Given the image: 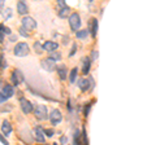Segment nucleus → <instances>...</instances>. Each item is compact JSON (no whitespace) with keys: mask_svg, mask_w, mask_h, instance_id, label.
<instances>
[{"mask_svg":"<svg viewBox=\"0 0 156 145\" xmlns=\"http://www.w3.org/2000/svg\"><path fill=\"white\" fill-rule=\"evenodd\" d=\"M53 145H57V144H53Z\"/></svg>","mask_w":156,"mask_h":145,"instance_id":"nucleus-31","label":"nucleus"},{"mask_svg":"<svg viewBox=\"0 0 156 145\" xmlns=\"http://www.w3.org/2000/svg\"><path fill=\"white\" fill-rule=\"evenodd\" d=\"M0 31H2L0 36H2V43H3L4 42V35H5V34H7V35H9V34H11V30H9L8 27H5L4 25H2V26H0Z\"/></svg>","mask_w":156,"mask_h":145,"instance_id":"nucleus-19","label":"nucleus"},{"mask_svg":"<svg viewBox=\"0 0 156 145\" xmlns=\"http://www.w3.org/2000/svg\"><path fill=\"white\" fill-rule=\"evenodd\" d=\"M2 132H3V135H9L12 132L11 123H9L8 120H4V122L2 123Z\"/></svg>","mask_w":156,"mask_h":145,"instance_id":"nucleus-14","label":"nucleus"},{"mask_svg":"<svg viewBox=\"0 0 156 145\" xmlns=\"http://www.w3.org/2000/svg\"><path fill=\"white\" fill-rule=\"evenodd\" d=\"M42 66H43V69H46L47 71H53L56 69V61L53 59H46L42 61Z\"/></svg>","mask_w":156,"mask_h":145,"instance_id":"nucleus-7","label":"nucleus"},{"mask_svg":"<svg viewBox=\"0 0 156 145\" xmlns=\"http://www.w3.org/2000/svg\"><path fill=\"white\" fill-rule=\"evenodd\" d=\"M34 114H35V117L39 119V120H44L47 119V117L50 118V115H48V110H47V106L44 105H38L35 110H34Z\"/></svg>","mask_w":156,"mask_h":145,"instance_id":"nucleus-2","label":"nucleus"},{"mask_svg":"<svg viewBox=\"0 0 156 145\" xmlns=\"http://www.w3.org/2000/svg\"><path fill=\"white\" fill-rule=\"evenodd\" d=\"M76 48H77V46L74 44V46H73V48H72V51H70V53H69V55H70V56H73V55H74V53H76Z\"/></svg>","mask_w":156,"mask_h":145,"instance_id":"nucleus-28","label":"nucleus"},{"mask_svg":"<svg viewBox=\"0 0 156 145\" xmlns=\"http://www.w3.org/2000/svg\"><path fill=\"white\" fill-rule=\"evenodd\" d=\"M77 72H78V69H77V67H74V69H72L70 74H69V82H70V83H74V82H76Z\"/></svg>","mask_w":156,"mask_h":145,"instance_id":"nucleus-20","label":"nucleus"},{"mask_svg":"<svg viewBox=\"0 0 156 145\" xmlns=\"http://www.w3.org/2000/svg\"><path fill=\"white\" fill-rule=\"evenodd\" d=\"M69 25L73 31H80L78 29L81 27V17L78 16V13H72L69 17Z\"/></svg>","mask_w":156,"mask_h":145,"instance_id":"nucleus-3","label":"nucleus"},{"mask_svg":"<svg viewBox=\"0 0 156 145\" xmlns=\"http://www.w3.org/2000/svg\"><path fill=\"white\" fill-rule=\"evenodd\" d=\"M50 120H51V123H52L53 126H56V124L60 123L61 120H62V115H61V113H60V110H57V109L52 110L51 114H50Z\"/></svg>","mask_w":156,"mask_h":145,"instance_id":"nucleus-6","label":"nucleus"},{"mask_svg":"<svg viewBox=\"0 0 156 145\" xmlns=\"http://www.w3.org/2000/svg\"><path fill=\"white\" fill-rule=\"evenodd\" d=\"M34 48H35V51H37L38 53H41V52H42V49H44V48H43V47L41 46V43H35V44H34Z\"/></svg>","mask_w":156,"mask_h":145,"instance_id":"nucleus-23","label":"nucleus"},{"mask_svg":"<svg viewBox=\"0 0 156 145\" xmlns=\"http://www.w3.org/2000/svg\"><path fill=\"white\" fill-rule=\"evenodd\" d=\"M29 52H30V48H29L27 43H18V44L14 47V55L18 57L27 56Z\"/></svg>","mask_w":156,"mask_h":145,"instance_id":"nucleus-1","label":"nucleus"},{"mask_svg":"<svg viewBox=\"0 0 156 145\" xmlns=\"http://www.w3.org/2000/svg\"><path fill=\"white\" fill-rule=\"evenodd\" d=\"M78 87L81 88V91H89L91 86H90L89 79H80L78 80Z\"/></svg>","mask_w":156,"mask_h":145,"instance_id":"nucleus-13","label":"nucleus"},{"mask_svg":"<svg viewBox=\"0 0 156 145\" xmlns=\"http://www.w3.org/2000/svg\"><path fill=\"white\" fill-rule=\"evenodd\" d=\"M12 82H13V84H21L22 82H23V74L20 70H14L12 72Z\"/></svg>","mask_w":156,"mask_h":145,"instance_id":"nucleus-9","label":"nucleus"},{"mask_svg":"<svg viewBox=\"0 0 156 145\" xmlns=\"http://www.w3.org/2000/svg\"><path fill=\"white\" fill-rule=\"evenodd\" d=\"M90 25H91V35L95 36L96 32H98V21H96V18H92Z\"/></svg>","mask_w":156,"mask_h":145,"instance_id":"nucleus-18","label":"nucleus"},{"mask_svg":"<svg viewBox=\"0 0 156 145\" xmlns=\"http://www.w3.org/2000/svg\"><path fill=\"white\" fill-rule=\"evenodd\" d=\"M34 132H35V140H37L38 143H44L46 141V137H44L46 133L43 132V130L41 127H37Z\"/></svg>","mask_w":156,"mask_h":145,"instance_id":"nucleus-11","label":"nucleus"},{"mask_svg":"<svg viewBox=\"0 0 156 145\" xmlns=\"http://www.w3.org/2000/svg\"><path fill=\"white\" fill-rule=\"evenodd\" d=\"M57 74L58 76H60V79L61 80H65L66 79V69H65V66H60V67H57Z\"/></svg>","mask_w":156,"mask_h":145,"instance_id":"nucleus-17","label":"nucleus"},{"mask_svg":"<svg viewBox=\"0 0 156 145\" xmlns=\"http://www.w3.org/2000/svg\"><path fill=\"white\" fill-rule=\"evenodd\" d=\"M69 12H70L69 7H62L60 9H57V16L60 18H66L68 14H69Z\"/></svg>","mask_w":156,"mask_h":145,"instance_id":"nucleus-16","label":"nucleus"},{"mask_svg":"<svg viewBox=\"0 0 156 145\" xmlns=\"http://www.w3.org/2000/svg\"><path fill=\"white\" fill-rule=\"evenodd\" d=\"M52 59L53 60H61V55H60V53H52Z\"/></svg>","mask_w":156,"mask_h":145,"instance_id":"nucleus-25","label":"nucleus"},{"mask_svg":"<svg viewBox=\"0 0 156 145\" xmlns=\"http://www.w3.org/2000/svg\"><path fill=\"white\" fill-rule=\"evenodd\" d=\"M96 53H98V52H95V51L92 52V59H95V57H96Z\"/></svg>","mask_w":156,"mask_h":145,"instance_id":"nucleus-30","label":"nucleus"},{"mask_svg":"<svg viewBox=\"0 0 156 145\" xmlns=\"http://www.w3.org/2000/svg\"><path fill=\"white\" fill-rule=\"evenodd\" d=\"M29 11V8L26 5V3H23V2H18L17 3V12L20 14H26Z\"/></svg>","mask_w":156,"mask_h":145,"instance_id":"nucleus-15","label":"nucleus"},{"mask_svg":"<svg viewBox=\"0 0 156 145\" xmlns=\"http://www.w3.org/2000/svg\"><path fill=\"white\" fill-rule=\"evenodd\" d=\"M57 47H58V44L57 43H55V42H46L44 44H43V48H44L46 51H48V52H55L56 49H57Z\"/></svg>","mask_w":156,"mask_h":145,"instance_id":"nucleus-12","label":"nucleus"},{"mask_svg":"<svg viewBox=\"0 0 156 145\" xmlns=\"http://www.w3.org/2000/svg\"><path fill=\"white\" fill-rule=\"evenodd\" d=\"M22 27H25L26 30H34L37 27V22L31 17H23L22 18Z\"/></svg>","mask_w":156,"mask_h":145,"instance_id":"nucleus-5","label":"nucleus"},{"mask_svg":"<svg viewBox=\"0 0 156 145\" xmlns=\"http://www.w3.org/2000/svg\"><path fill=\"white\" fill-rule=\"evenodd\" d=\"M87 35H89V32H87L86 30H80V31L76 32V36L78 38V39H85Z\"/></svg>","mask_w":156,"mask_h":145,"instance_id":"nucleus-21","label":"nucleus"},{"mask_svg":"<svg viewBox=\"0 0 156 145\" xmlns=\"http://www.w3.org/2000/svg\"><path fill=\"white\" fill-rule=\"evenodd\" d=\"M3 12H4V13H3V18H5V20H8V18L12 16V13H11L12 11H11L9 8H8V9H5V11H3Z\"/></svg>","mask_w":156,"mask_h":145,"instance_id":"nucleus-22","label":"nucleus"},{"mask_svg":"<svg viewBox=\"0 0 156 145\" xmlns=\"http://www.w3.org/2000/svg\"><path fill=\"white\" fill-rule=\"evenodd\" d=\"M90 108H91V105H90V104H89V105H86V108H85V115L89 114V112H90Z\"/></svg>","mask_w":156,"mask_h":145,"instance_id":"nucleus-27","label":"nucleus"},{"mask_svg":"<svg viewBox=\"0 0 156 145\" xmlns=\"http://www.w3.org/2000/svg\"><path fill=\"white\" fill-rule=\"evenodd\" d=\"M20 34H21L22 36H29V34H27V30H26L25 27H21V29H20Z\"/></svg>","mask_w":156,"mask_h":145,"instance_id":"nucleus-24","label":"nucleus"},{"mask_svg":"<svg viewBox=\"0 0 156 145\" xmlns=\"http://www.w3.org/2000/svg\"><path fill=\"white\" fill-rule=\"evenodd\" d=\"M44 133L47 135L48 137H51L52 135H53V131H52V130H46V131H44Z\"/></svg>","mask_w":156,"mask_h":145,"instance_id":"nucleus-26","label":"nucleus"},{"mask_svg":"<svg viewBox=\"0 0 156 145\" xmlns=\"http://www.w3.org/2000/svg\"><path fill=\"white\" fill-rule=\"evenodd\" d=\"M13 95H14V89L12 86H9V84L3 86L2 87V104H4L9 97H12Z\"/></svg>","mask_w":156,"mask_h":145,"instance_id":"nucleus-4","label":"nucleus"},{"mask_svg":"<svg viewBox=\"0 0 156 145\" xmlns=\"http://www.w3.org/2000/svg\"><path fill=\"white\" fill-rule=\"evenodd\" d=\"M90 67H91V61L89 57H83L82 59V72L86 75V74H89V71H90Z\"/></svg>","mask_w":156,"mask_h":145,"instance_id":"nucleus-10","label":"nucleus"},{"mask_svg":"<svg viewBox=\"0 0 156 145\" xmlns=\"http://www.w3.org/2000/svg\"><path fill=\"white\" fill-rule=\"evenodd\" d=\"M20 104H21V109H22V112L25 113V114H30V113L33 112V104H31L29 100L21 99Z\"/></svg>","mask_w":156,"mask_h":145,"instance_id":"nucleus-8","label":"nucleus"},{"mask_svg":"<svg viewBox=\"0 0 156 145\" xmlns=\"http://www.w3.org/2000/svg\"><path fill=\"white\" fill-rule=\"evenodd\" d=\"M2 144H3V145H8V141H7L5 139H4V136H2Z\"/></svg>","mask_w":156,"mask_h":145,"instance_id":"nucleus-29","label":"nucleus"}]
</instances>
